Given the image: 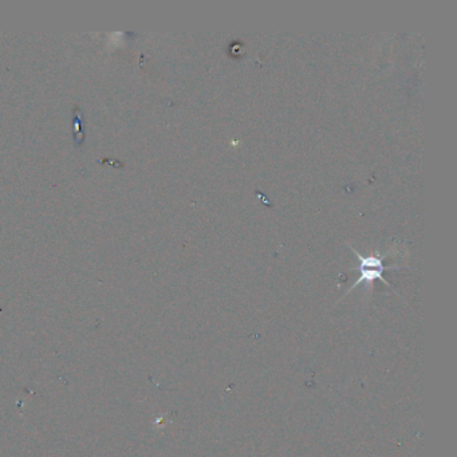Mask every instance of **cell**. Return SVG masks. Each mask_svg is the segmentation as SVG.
I'll return each mask as SVG.
<instances>
[{"mask_svg": "<svg viewBox=\"0 0 457 457\" xmlns=\"http://www.w3.org/2000/svg\"><path fill=\"white\" fill-rule=\"evenodd\" d=\"M349 248L353 251L354 254L357 255L358 258V264L357 267H354V271H359V278L355 282V284L350 287V290L351 291L353 288L358 286V284H361V283H366V284H370V283H373L374 280H382L386 286L390 287V284L387 283L386 279H383V271L385 270H390V268H401V267H385L383 266V256L378 254V252H374V254H370L369 256H362L359 252H358L357 249L349 245Z\"/></svg>", "mask_w": 457, "mask_h": 457, "instance_id": "6da1fadb", "label": "cell"}]
</instances>
